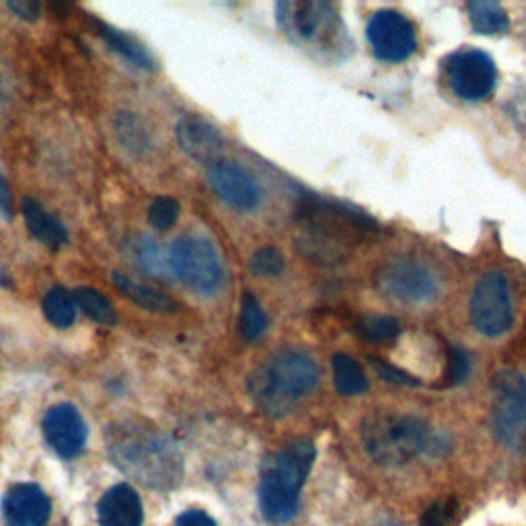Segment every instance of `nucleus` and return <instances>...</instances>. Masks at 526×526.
<instances>
[{
    "label": "nucleus",
    "mask_w": 526,
    "mask_h": 526,
    "mask_svg": "<svg viewBox=\"0 0 526 526\" xmlns=\"http://www.w3.org/2000/svg\"><path fill=\"white\" fill-rule=\"evenodd\" d=\"M107 455L124 475L150 490H173L183 479V459L175 442L157 426L122 420L105 428Z\"/></svg>",
    "instance_id": "obj_1"
},
{
    "label": "nucleus",
    "mask_w": 526,
    "mask_h": 526,
    "mask_svg": "<svg viewBox=\"0 0 526 526\" xmlns=\"http://www.w3.org/2000/svg\"><path fill=\"white\" fill-rule=\"evenodd\" d=\"M315 444L294 440L261 467L259 510L270 524H288L300 508V492L315 463Z\"/></svg>",
    "instance_id": "obj_2"
},
{
    "label": "nucleus",
    "mask_w": 526,
    "mask_h": 526,
    "mask_svg": "<svg viewBox=\"0 0 526 526\" xmlns=\"http://www.w3.org/2000/svg\"><path fill=\"white\" fill-rule=\"evenodd\" d=\"M317 385L319 368L315 360L294 348L276 352L266 366L257 368L249 377V393L255 405L272 418L286 416Z\"/></svg>",
    "instance_id": "obj_3"
},
{
    "label": "nucleus",
    "mask_w": 526,
    "mask_h": 526,
    "mask_svg": "<svg viewBox=\"0 0 526 526\" xmlns=\"http://www.w3.org/2000/svg\"><path fill=\"white\" fill-rule=\"evenodd\" d=\"M360 436L368 457L383 467H401L438 446L432 428L407 413H372L362 422Z\"/></svg>",
    "instance_id": "obj_4"
},
{
    "label": "nucleus",
    "mask_w": 526,
    "mask_h": 526,
    "mask_svg": "<svg viewBox=\"0 0 526 526\" xmlns=\"http://www.w3.org/2000/svg\"><path fill=\"white\" fill-rule=\"evenodd\" d=\"M276 17L286 37L307 52L323 58H344L352 50V40L340 11L329 3H319V0L280 3Z\"/></svg>",
    "instance_id": "obj_5"
},
{
    "label": "nucleus",
    "mask_w": 526,
    "mask_h": 526,
    "mask_svg": "<svg viewBox=\"0 0 526 526\" xmlns=\"http://www.w3.org/2000/svg\"><path fill=\"white\" fill-rule=\"evenodd\" d=\"M171 272L196 292L210 294L222 284V261L216 247L204 237H179L169 249Z\"/></svg>",
    "instance_id": "obj_6"
},
{
    "label": "nucleus",
    "mask_w": 526,
    "mask_h": 526,
    "mask_svg": "<svg viewBox=\"0 0 526 526\" xmlns=\"http://www.w3.org/2000/svg\"><path fill=\"white\" fill-rule=\"evenodd\" d=\"M492 391L496 436L514 448L526 444V379L516 370H502L494 377Z\"/></svg>",
    "instance_id": "obj_7"
},
{
    "label": "nucleus",
    "mask_w": 526,
    "mask_h": 526,
    "mask_svg": "<svg viewBox=\"0 0 526 526\" xmlns=\"http://www.w3.org/2000/svg\"><path fill=\"white\" fill-rule=\"evenodd\" d=\"M448 89L463 101H481L496 89V62L477 48L457 50L442 62Z\"/></svg>",
    "instance_id": "obj_8"
},
{
    "label": "nucleus",
    "mask_w": 526,
    "mask_h": 526,
    "mask_svg": "<svg viewBox=\"0 0 526 526\" xmlns=\"http://www.w3.org/2000/svg\"><path fill=\"white\" fill-rule=\"evenodd\" d=\"M377 286L401 305H422L438 294V276L420 259L397 257L379 270Z\"/></svg>",
    "instance_id": "obj_9"
},
{
    "label": "nucleus",
    "mask_w": 526,
    "mask_h": 526,
    "mask_svg": "<svg viewBox=\"0 0 526 526\" xmlns=\"http://www.w3.org/2000/svg\"><path fill=\"white\" fill-rule=\"evenodd\" d=\"M469 315L473 327L485 337H500L512 327L510 284L502 272H490L477 280L471 294Z\"/></svg>",
    "instance_id": "obj_10"
},
{
    "label": "nucleus",
    "mask_w": 526,
    "mask_h": 526,
    "mask_svg": "<svg viewBox=\"0 0 526 526\" xmlns=\"http://www.w3.org/2000/svg\"><path fill=\"white\" fill-rule=\"evenodd\" d=\"M366 37L374 56L383 62H405L418 50L416 27L393 9L377 11L370 17Z\"/></svg>",
    "instance_id": "obj_11"
},
{
    "label": "nucleus",
    "mask_w": 526,
    "mask_h": 526,
    "mask_svg": "<svg viewBox=\"0 0 526 526\" xmlns=\"http://www.w3.org/2000/svg\"><path fill=\"white\" fill-rule=\"evenodd\" d=\"M42 430L54 453L66 461L77 459L85 450L89 430L81 411L70 403L50 407L44 416Z\"/></svg>",
    "instance_id": "obj_12"
},
{
    "label": "nucleus",
    "mask_w": 526,
    "mask_h": 526,
    "mask_svg": "<svg viewBox=\"0 0 526 526\" xmlns=\"http://www.w3.org/2000/svg\"><path fill=\"white\" fill-rule=\"evenodd\" d=\"M208 179L216 196L231 208L249 212L259 206V185L241 165L231 161H218L208 169Z\"/></svg>",
    "instance_id": "obj_13"
},
{
    "label": "nucleus",
    "mask_w": 526,
    "mask_h": 526,
    "mask_svg": "<svg viewBox=\"0 0 526 526\" xmlns=\"http://www.w3.org/2000/svg\"><path fill=\"white\" fill-rule=\"evenodd\" d=\"M3 516L7 526H46L52 502L40 485L17 483L5 494Z\"/></svg>",
    "instance_id": "obj_14"
},
{
    "label": "nucleus",
    "mask_w": 526,
    "mask_h": 526,
    "mask_svg": "<svg viewBox=\"0 0 526 526\" xmlns=\"http://www.w3.org/2000/svg\"><path fill=\"white\" fill-rule=\"evenodd\" d=\"M177 140L187 157L198 163L214 165L224 153L222 134L204 118L196 114H187L177 124Z\"/></svg>",
    "instance_id": "obj_15"
},
{
    "label": "nucleus",
    "mask_w": 526,
    "mask_h": 526,
    "mask_svg": "<svg viewBox=\"0 0 526 526\" xmlns=\"http://www.w3.org/2000/svg\"><path fill=\"white\" fill-rule=\"evenodd\" d=\"M97 516L101 526H142V500L132 485L118 483L99 500Z\"/></svg>",
    "instance_id": "obj_16"
},
{
    "label": "nucleus",
    "mask_w": 526,
    "mask_h": 526,
    "mask_svg": "<svg viewBox=\"0 0 526 526\" xmlns=\"http://www.w3.org/2000/svg\"><path fill=\"white\" fill-rule=\"evenodd\" d=\"M23 218L29 233L46 247L60 249L68 241V231L64 224L52 212H48L40 202H35L31 198L23 200Z\"/></svg>",
    "instance_id": "obj_17"
},
{
    "label": "nucleus",
    "mask_w": 526,
    "mask_h": 526,
    "mask_svg": "<svg viewBox=\"0 0 526 526\" xmlns=\"http://www.w3.org/2000/svg\"><path fill=\"white\" fill-rule=\"evenodd\" d=\"M111 278H114V286L136 307L146 309L150 313H161V315L175 311V303L163 292L150 288L146 284H140L122 272H114Z\"/></svg>",
    "instance_id": "obj_18"
},
{
    "label": "nucleus",
    "mask_w": 526,
    "mask_h": 526,
    "mask_svg": "<svg viewBox=\"0 0 526 526\" xmlns=\"http://www.w3.org/2000/svg\"><path fill=\"white\" fill-rule=\"evenodd\" d=\"M99 35L103 37V40L107 42V46L114 50L116 54H120L124 60H128L130 64H134L136 68L140 70H155L157 68V62L153 58V54H150L136 37L124 33V31H118L111 25H105V23H99Z\"/></svg>",
    "instance_id": "obj_19"
},
{
    "label": "nucleus",
    "mask_w": 526,
    "mask_h": 526,
    "mask_svg": "<svg viewBox=\"0 0 526 526\" xmlns=\"http://www.w3.org/2000/svg\"><path fill=\"white\" fill-rule=\"evenodd\" d=\"M126 251L134 266H138L142 272L150 276L169 278L173 274L169 266V255H165L153 239L136 237L130 243H126Z\"/></svg>",
    "instance_id": "obj_20"
},
{
    "label": "nucleus",
    "mask_w": 526,
    "mask_h": 526,
    "mask_svg": "<svg viewBox=\"0 0 526 526\" xmlns=\"http://www.w3.org/2000/svg\"><path fill=\"white\" fill-rule=\"evenodd\" d=\"M333 385L340 395L356 397L368 389V379L362 366L348 354H335L331 358Z\"/></svg>",
    "instance_id": "obj_21"
},
{
    "label": "nucleus",
    "mask_w": 526,
    "mask_h": 526,
    "mask_svg": "<svg viewBox=\"0 0 526 526\" xmlns=\"http://www.w3.org/2000/svg\"><path fill=\"white\" fill-rule=\"evenodd\" d=\"M467 11L473 29L481 35H500L510 27L504 7L490 3V0H475V3H469Z\"/></svg>",
    "instance_id": "obj_22"
},
{
    "label": "nucleus",
    "mask_w": 526,
    "mask_h": 526,
    "mask_svg": "<svg viewBox=\"0 0 526 526\" xmlns=\"http://www.w3.org/2000/svg\"><path fill=\"white\" fill-rule=\"evenodd\" d=\"M77 309L79 307L77 300H74V294L60 286H54L44 294L42 311L46 319L58 329H66L74 323V319H77Z\"/></svg>",
    "instance_id": "obj_23"
},
{
    "label": "nucleus",
    "mask_w": 526,
    "mask_h": 526,
    "mask_svg": "<svg viewBox=\"0 0 526 526\" xmlns=\"http://www.w3.org/2000/svg\"><path fill=\"white\" fill-rule=\"evenodd\" d=\"M74 300H77V307L93 321L101 325H116L118 313L114 305L95 288H77L74 290Z\"/></svg>",
    "instance_id": "obj_24"
},
{
    "label": "nucleus",
    "mask_w": 526,
    "mask_h": 526,
    "mask_svg": "<svg viewBox=\"0 0 526 526\" xmlns=\"http://www.w3.org/2000/svg\"><path fill=\"white\" fill-rule=\"evenodd\" d=\"M268 315L259 305V300L253 294H245L241 300L239 309V333L243 335V340L255 342L259 337L268 331Z\"/></svg>",
    "instance_id": "obj_25"
},
{
    "label": "nucleus",
    "mask_w": 526,
    "mask_h": 526,
    "mask_svg": "<svg viewBox=\"0 0 526 526\" xmlns=\"http://www.w3.org/2000/svg\"><path fill=\"white\" fill-rule=\"evenodd\" d=\"M399 331V321L387 315H366L356 323V333L368 342H389Z\"/></svg>",
    "instance_id": "obj_26"
},
{
    "label": "nucleus",
    "mask_w": 526,
    "mask_h": 526,
    "mask_svg": "<svg viewBox=\"0 0 526 526\" xmlns=\"http://www.w3.org/2000/svg\"><path fill=\"white\" fill-rule=\"evenodd\" d=\"M469 374H471V356L467 354V350L461 346L448 348L446 372L440 387H457L467 381Z\"/></svg>",
    "instance_id": "obj_27"
},
{
    "label": "nucleus",
    "mask_w": 526,
    "mask_h": 526,
    "mask_svg": "<svg viewBox=\"0 0 526 526\" xmlns=\"http://www.w3.org/2000/svg\"><path fill=\"white\" fill-rule=\"evenodd\" d=\"M284 255L276 247H261L251 255L249 268L257 276H278L284 272Z\"/></svg>",
    "instance_id": "obj_28"
},
{
    "label": "nucleus",
    "mask_w": 526,
    "mask_h": 526,
    "mask_svg": "<svg viewBox=\"0 0 526 526\" xmlns=\"http://www.w3.org/2000/svg\"><path fill=\"white\" fill-rule=\"evenodd\" d=\"M179 204L177 200L169 198V196H161L157 200H153L148 208V222L153 224L157 231H169L173 224L179 218Z\"/></svg>",
    "instance_id": "obj_29"
},
{
    "label": "nucleus",
    "mask_w": 526,
    "mask_h": 526,
    "mask_svg": "<svg viewBox=\"0 0 526 526\" xmlns=\"http://www.w3.org/2000/svg\"><path fill=\"white\" fill-rule=\"evenodd\" d=\"M370 360V366L374 368V372L379 374V379H383L385 383H391V385H399V387H418L420 381L413 377V374L381 360V358H368Z\"/></svg>",
    "instance_id": "obj_30"
},
{
    "label": "nucleus",
    "mask_w": 526,
    "mask_h": 526,
    "mask_svg": "<svg viewBox=\"0 0 526 526\" xmlns=\"http://www.w3.org/2000/svg\"><path fill=\"white\" fill-rule=\"evenodd\" d=\"M453 506H450V502H436L432 504L424 514H422V520L420 524L422 526H444L450 516H453Z\"/></svg>",
    "instance_id": "obj_31"
},
{
    "label": "nucleus",
    "mask_w": 526,
    "mask_h": 526,
    "mask_svg": "<svg viewBox=\"0 0 526 526\" xmlns=\"http://www.w3.org/2000/svg\"><path fill=\"white\" fill-rule=\"evenodd\" d=\"M175 526H216L214 518L206 514L204 510H185L183 514L177 516Z\"/></svg>",
    "instance_id": "obj_32"
},
{
    "label": "nucleus",
    "mask_w": 526,
    "mask_h": 526,
    "mask_svg": "<svg viewBox=\"0 0 526 526\" xmlns=\"http://www.w3.org/2000/svg\"><path fill=\"white\" fill-rule=\"evenodd\" d=\"M0 214L5 218L13 216V194L3 173H0Z\"/></svg>",
    "instance_id": "obj_33"
},
{
    "label": "nucleus",
    "mask_w": 526,
    "mask_h": 526,
    "mask_svg": "<svg viewBox=\"0 0 526 526\" xmlns=\"http://www.w3.org/2000/svg\"><path fill=\"white\" fill-rule=\"evenodd\" d=\"M9 9H13L19 17H27V19H35L40 15V5L31 3V0H17V3H9Z\"/></svg>",
    "instance_id": "obj_34"
}]
</instances>
